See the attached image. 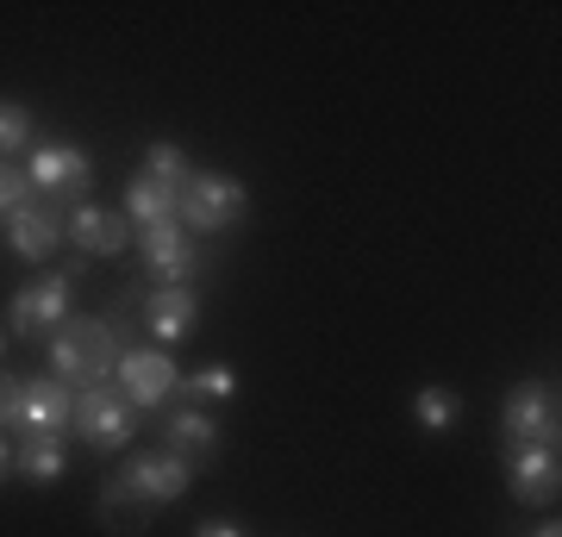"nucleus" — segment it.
<instances>
[{"label": "nucleus", "mask_w": 562, "mask_h": 537, "mask_svg": "<svg viewBox=\"0 0 562 537\" xmlns=\"http://www.w3.org/2000/svg\"><path fill=\"white\" fill-rule=\"evenodd\" d=\"M25 181L38 200H50V206L69 200V213H76V206H88V188H94V157L81 144H38L25 157Z\"/></svg>", "instance_id": "f257e3e1"}, {"label": "nucleus", "mask_w": 562, "mask_h": 537, "mask_svg": "<svg viewBox=\"0 0 562 537\" xmlns=\"http://www.w3.org/2000/svg\"><path fill=\"white\" fill-rule=\"evenodd\" d=\"M250 206V188L225 169H194L181 181V225L188 232H232Z\"/></svg>", "instance_id": "f03ea898"}, {"label": "nucleus", "mask_w": 562, "mask_h": 537, "mask_svg": "<svg viewBox=\"0 0 562 537\" xmlns=\"http://www.w3.org/2000/svg\"><path fill=\"white\" fill-rule=\"evenodd\" d=\"M69 418H76V388H63L50 376H25L13 418H7V438H69Z\"/></svg>", "instance_id": "7ed1b4c3"}, {"label": "nucleus", "mask_w": 562, "mask_h": 537, "mask_svg": "<svg viewBox=\"0 0 562 537\" xmlns=\"http://www.w3.org/2000/svg\"><path fill=\"white\" fill-rule=\"evenodd\" d=\"M132 244H138L144 281H150V288H194L201 257H194V238H188V225H181V220L138 225V232H132Z\"/></svg>", "instance_id": "20e7f679"}, {"label": "nucleus", "mask_w": 562, "mask_h": 537, "mask_svg": "<svg viewBox=\"0 0 562 537\" xmlns=\"http://www.w3.org/2000/svg\"><path fill=\"white\" fill-rule=\"evenodd\" d=\"M69 432L81 444H94V450H125V444L138 438V413H132V400L120 388H76V418H69Z\"/></svg>", "instance_id": "39448f33"}, {"label": "nucleus", "mask_w": 562, "mask_h": 537, "mask_svg": "<svg viewBox=\"0 0 562 537\" xmlns=\"http://www.w3.org/2000/svg\"><path fill=\"white\" fill-rule=\"evenodd\" d=\"M113 388H120L125 400H132V413H157V406H169L181 388V369L169 350H120V376H113Z\"/></svg>", "instance_id": "423d86ee"}, {"label": "nucleus", "mask_w": 562, "mask_h": 537, "mask_svg": "<svg viewBox=\"0 0 562 537\" xmlns=\"http://www.w3.org/2000/svg\"><path fill=\"white\" fill-rule=\"evenodd\" d=\"M120 476L150 513H162V506H176V500L194 488V462L176 457V450H138V457H125Z\"/></svg>", "instance_id": "0eeeda50"}, {"label": "nucleus", "mask_w": 562, "mask_h": 537, "mask_svg": "<svg viewBox=\"0 0 562 537\" xmlns=\"http://www.w3.org/2000/svg\"><path fill=\"white\" fill-rule=\"evenodd\" d=\"M501 425H506V444H557V432H562L557 388H550V381H538V376L519 381V388L506 394Z\"/></svg>", "instance_id": "6e6552de"}, {"label": "nucleus", "mask_w": 562, "mask_h": 537, "mask_svg": "<svg viewBox=\"0 0 562 537\" xmlns=\"http://www.w3.org/2000/svg\"><path fill=\"white\" fill-rule=\"evenodd\" d=\"M63 318H76L69 306V276H44V281H25L13 306H7V325H13V338H50Z\"/></svg>", "instance_id": "1a4fd4ad"}, {"label": "nucleus", "mask_w": 562, "mask_h": 537, "mask_svg": "<svg viewBox=\"0 0 562 537\" xmlns=\"http://www.w3.org/2000/svg\"><path fill=\"white\" fill-rule=\"evenodd\" d=\"M506 481L525 506H550L562 488V462L557 444H506Z\"/></svg>", "instance_id": "9d476101"}, {"label": "nucleus", "mask_w": 562, "mask_h": 537, "mask_svg": "<svg viewBox=\"0 0 562 537\" xmlns=\"http://www.w3.org/2000/svg\"><path fill=\"white\" fill-rule=\"evenodd\" d=\"M63 238L76 244L81 257H120L125 244H132V220L125 213H113V206H76L69 220H63Z\"/></svg>", "instance_id": "9b49d317"}, {"label": "nucleus", "mask_w": 562, "mask_h": 537, "mask_svg": "<svg viewBox=\"0 0 562 537\" xmlns=\"http://www.w3.org/2000/svg\"><path fill=\"white\" fill-rule=\"evenodd\" d=\"M7 244H13V257L25 262H50V250L63 244V213L50 200H25L20 213H7Z\"/></svg>", "instance_id": "f8f14e48"}, {"label": "nucleus", "mask_w": 562, "mask_h": 537, "mask_svg": "<svg viewBox=\"0 0 562 537\" xmlns=\"http://www.w3.org/2000/svg\"><path fill=\"white\" fill-rule=\"evenodd\" d=\"M194 318H201V294L194 288H150L144 294V325H150L157 350H176L194 332Z\"/></svg>", "instance_id": "ddd939ff"}, {"label": "nucleus", "mask_w": 562, "mask_h": 537, "mask_svg": "<svg viewBox=\"0 0 562 537\" xmlns=\"http://www.w3.org/2000/svg\"><path fill=\"white\" fill-rule=\"evenodd\" d=\"M88 325H94V318L76 313L50 332V369H44V376L63 381V388H88Z\"/></svg>", "instance_id": "4468645a"}, {"label": "nucleus", "mask_w": 562, "mask_h": 537, "mask_svg": "<svg viewBox=\"0 0 562 537\" xmlns=\"http://www.w3.org/2000/svg\"><path fill=\"white\" fill-rule=\"evenodd\" d=\"M213 444H220V425H213L201 406H176V413L162 418V450H176V457L194 462V457H206Z\"/></svg>", "instance_id": "2eb2a0df"}, {"label": "nucleus", "mask_w": 562, "mask_h": 537, "mask_svg": "<svg viewBox=\"0 0 562 537\" xmlns=\"http://www.w3.org/2000/svg\"><path fill=\"white\" fill-rule=\"evenodd\" d=\"M13 476L38 481V488L63 481L69 476V444L63 438H13Z\"/></svg>", "instance_id": "dca6fc26"}, {"label": "nucleus", "mask_w": 562, "mask_h": 537, "mask_svg": "<svg viewBox=\"0 0 562 537\" xmlns=\"http://www.w3.org/2000/svg\"><path fill=\"white\" fill-rule=\"evenodd\" d=\"M125 220H132V225H162V220H181V188H162V181L132 176V181H125Z\"/></svg>", "instance_id": "f3484780"}, {"label": "nucleus", "mask_w": 562, "mask_h": 537, "mask_svg": "<svg viewBox=\"0 0 562 537\" xmlns=\"http://www.w3.org/2000/svg\"><path fill=\"white\" fill-rule=\"evenodd\" d=\"M413 418H419V432L443 438V432H457L462 425V394L457 388H443V381H425V388H413Z\"/></svg>", "instance_id": "a211bd4d"}, {"label": "nucleus", "mask_w": 562, "mask_h": 537, "mask_svg": "<svg viewBox=\"0 0 562 537\" xmlns=\"http://www.w3.org/2000/svg\"><path fill=\"white\" fill-rule=\"evenodd\" d=\"M188 406H220V400L238 394V376H232V362H206V369H194V376H181L176 388Z\"/></svg>", "instance_id": "6ab92c4d"}, {"label": "nucleus", "mask_w": 562, "mask_h": 537, "mask_svg": "<svg viewBox=\"0 0 562 537\" xmlns=\"http://www.w3.org/2000/svg\"><path fill=\"white\" fill-rule=\"evenodd\" d=\"M144 181H162V188H181V181L194 176V163H188V150H181L176 138H157L150 150H144Z\"/></svg>", "instance_id": "aec40b11"}, {"label": "nucleus", "mask_w": 562, "mask_h": 537, "mask_svg": "<svg viewBox=\"0 0 562 537\" xmlns=\"http://www.w3.org/2000/svg\"><path fill=\"white\" fill-rule=\"evenodd\" d=\"M101 518L113 525V532H138L144 518H150V506H144L132 488H125V476H113V481L101 488Z\"/></svg>", "instance_id": "412c9836"}, {"label": "nucleus", "mask_w": 562, "mask_h": 537, "mask_svg": "<svg viewBox=\"0 0 562 537\" xmlns=\"http://www.w3.org/2000/svg\"><path fill=\"white\" fill-rule=\"evenodd\" d=\"M32 138H38L32 107H25V100H0V157H20Z\"/></svg>", "instance_id": "4be33fe9"}, {"label": "nucleus", "mask_w": 562, "mask_h": 537, "mask_svg": "<svg viewBox=\"0 0 562 537\" xmlns=\"http://www.w3.org/2000/svg\"><path fill=\"white\" fill-rule=\"evenodd\" d=\"M25 200H32V181H25V169L0 157V220H7V213H20Z\"/></svg>", "instance_id": "5701e85b"}, {"label": "nucleus", "mask_w": 562, "mask_h": 537, "mask_svg": "<svg viewBox=\"0 0 562 537\" xmlns=\"http://www.w3.org/2000/svg\"><path fill=\"white\" fill-rule=\"evenodd\" d=\"M20 381H25V376H7V369H0V432H7V418H13V400H20Z\"/></svg>", "instance_id": "b1692460"}, {"label": "nucleus", "mask_w": 562, "mask_h": 537, "mask_svg": "<svg viewBox=\"0 0 562 537\" xmlns=\"http://www.w3.org/2000/svg\"><path fill=\"white\" fill-rule=\"evenodd\" d=\"M194 537H244V532H238V525H232V518H206V525H201V532H194Z\"/></svg>", "instance_id": "393cba45"}, {"label": "nucleus", "mask_w": 562, "mask_h": 537, "mask_svg": "<svg viewBox=\"0 0 562 537\" xmlns=\"http://www.w3.org/2000/svg\"><path fill=\"white\" fill-rule=\"evenodd\" d=\"M13 476V438H7V432H0V481Z\"/></svg>", "instance_id": "a878e982"}, {"label": "nucleus", "mask_w": 562, "mask_h": 537, "mask_svg": "<svg viewBox=\"0 0 562 537\" xmlns=\"http://www.w3.org/2000/svg\"><path fill=\"white\" fill-rule=\"evenodd\" d=\"M531 537H562V532H557V518H550V525H543V532H531Z\"/></svg>", "instance_id": "bb28decb"}, {"label": "nucleus", "mask_w": 562, "mask_h": 537, "mask_svg": "<svg viewBox=\"0 0 562 537\" xmlns=\"http://www.w3.org/2000/svg\"><path fill=\"white\" fill-rule=\"evenodd\" d=\"M0 350H7V338H0Z\"/></svg>", "instance_id": "cd10ccee"}]
</instances>
